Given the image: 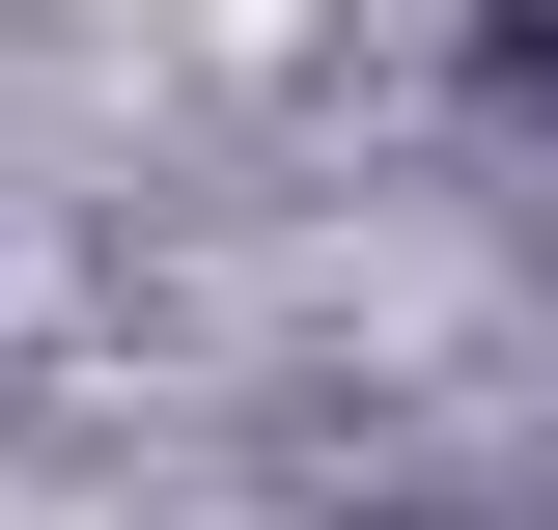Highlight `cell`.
I'll list each match as a JSON object with an SVG mask.
<instances>
[{"label":"cell","instance_id":"obj_1","mask_svg":"<svg viewBox=\"0 0 558 530\" xmlns=\"http://www.w3.org/2000/svg\"><path fill=\"white\" fill-rule=\"evenodd\" d=\"M475 84H531V112H558V0H475Z\"/></svg>","mask_w":558,"mask_h":530}]
</instances>
